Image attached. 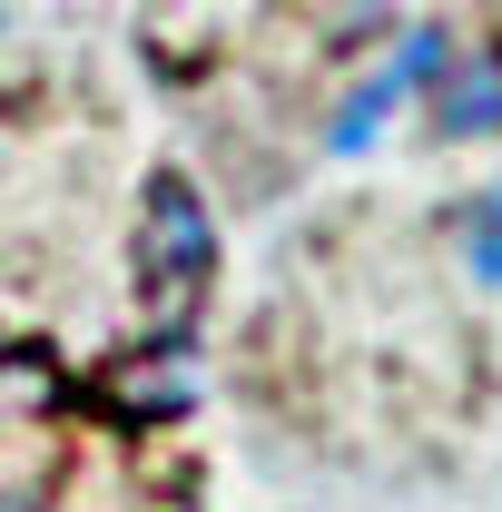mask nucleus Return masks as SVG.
Here are the masks:
<instances>
[{"instance_id": "f257e3e1", "label": "nucleus", "mask_w": 502, "mask_h": 512, "mask_svg": "<svg viewBox=\"0 0 502 512\" xmlns=\"http://www.w3.org/2000/svg\"><path fill=\"white\" fill-rule=\"evenodd\" d=\"M207 266H217V217H207V197L178 168H158L148 197H138V276L158 296H188Z\"/></svg>"}, {"instance_id": "f03ea898", "label": "nucleus", "mask_w": 502, "mask_h": 512, "mask_svg": "<svg viewBox=\"0 0 502 512\" xmlns=\"http://www.w3.org/2000/svg\"><path fill=\"white\" fill-rule=\"evenodd\" d=\"M434 69H443V30H404V40H394V60H384L375 79H355V89H345V109L325 119V148H335V158H365V148L384 138V119H394L414 89H434Z\"/></svg>"}, {"instance_id": "7ed1b4c3", "label": "nucleus", "mask_w": 502, "mask_h": 512, "mask_svg": "<svg viewBox=\"0 0 502 512\" xmlns=\"http://www.w3.org/2000/svg\"><path fill=\"white\" fill-rule=\"evenodd\" d=\"M434 128L443 138H502V50H463L434 69Z\"/></svg>"}, {"instance_id": "20e7f679", "label": "nucleus", "mask_w": 502, "mask_h": 512, "mask_svg": "<svg viewBox=\"0 0 502 512\" xmlns=\"http://www.w3.org/2000/svg\"><path fill=\"white\" fill-rule=\"evenodd\" d=\"M453 256H463V276H473L483 296H502V188L473 197V207L453 217Z\"/></svg>"}]
</instances>
